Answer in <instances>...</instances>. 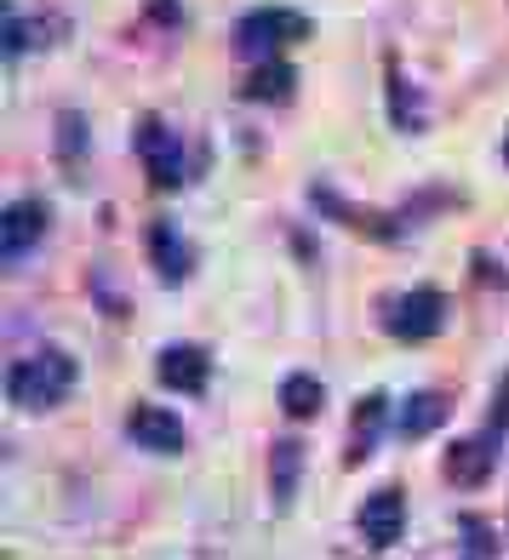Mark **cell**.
Instances as JSON below:
<instances>
[{"label": "cell", "mask_w": 509, "mask_h": 560, "mask_svg": "<svg viewBox=\"0 0 509 560\" xmlns=\"http://www.w3.org/2000/svg\"><path fill=\"white\" fill-rule=\"evenodd\" d=\"M384 326H390V338H401V343H429V338L447 326V292L413 287V292L395 303V315H390Z\"/></svg>", "instance_id": "obj_3"}, {"label": "cell", "mask_w": 509, "mask_h": 560, "mask_svg": "<svg viewBox=\"0 0 509 560\" xmlns=\"http://www.w3.org/2000/svg\"><path fill=\"white\" fill-rule=\"evenodd\" d=\"M447 412H452V406H447L441 389H418V395H406V400H401L395 435H401V441H418V435H429V429H441Z\"/></svg>", "instance_id": "obj_10"}, {"label": "cell", "mask_w": 509, "mask_h": 560, "mask_svg": "<svg viewBox=\"0 0 509 560\" xmlns=\"http://www.w3.org/2000/svg\"><path fill=\"white\" fill-rule=\"evenodd\" d=\"M361 538H367V549H395L401 544V526H406V492H395V487H378L367 503H361Z\"/></svg>", "instance_id": "obj_6"}, {"label": "cell", "mask_w": 509, "mask_h": 560, "mask_svg": "<svg viewBox=\"0 0 509 560\" xmlns=\"http://www.w3.org/2000/svg\"><path fill=\"white\" fill-rule=\"evenodd\" d=\"M504 166H509V132H504Z\"/></svg>", "instance_id": "obj_20"}, {"label": "cell", "mask_w": 509, "mask_h": 560, "mask_svg": "<svg viewBox=\"0 0 509 560\" xmlns=\"http://www.w3.org/2000/svg\"><path fill=\"white\" fill-rule=\"evenodd\" d=\"M458 532H464V555H493L498 549V532L481 521V515H464V521H458Z\"/></svg>", "instance_id": "obj_19"}, {"label": "cell", "mask_w": 509, "mask_h": 560, "mask_svg": "<svg viewBox=\"0 0 509 560\" xmlns=\"http://www.w3.org/2000/svg\"><path fill=\"white\" fill-rule=\"evenodd\" d=\"M126 435H132L143 452H177V446H184V423H177L166 406H132Z\"/></svg>", "instance_id": "obj_9"}, {"label": "cell", "mask_w": 509, "mask_h": 560, "mask_svg": "<svg viewBox=\"0 0 509 560\" xmlns=\"http://www.w3.org/2000/svg\"><path fill=\"white\" fill-rule=\"evenodd\" d=\"M138 155H143L149 184H155V189L189 184V177H184V155H177V132H172L161 115H143V120H138Z\"/></svg>", "instance_id": "obj_4"}, {"label": "cell", "mask_w": 509, "mask_h": 560, "mask_svg": "<svg viewBox=\"0 0 509 560\" xmlns=\"http://www.w3.org/2000/svg\"><path fill=\"white\" fill-rule=\"evenodd\" d=\"M310 40V18L292 7H252L235 23V52L241 58H281V46Z\"/></svg>", "instance_id": "obj_2"}, {"label": "cell", "mask_w": 509, "mask_h": 560, "mask_svg": "<svg viewBox=\"0 0 509 560\" xmlns=\"http://www.w3.org/2000/svg\"><path fill=\"white\" fill-rule=\"evenodd\" d=\"M498 435H504V429H487V435H470V441H458V446L441 457V475L452 480V487H464V492L487 487V480H493V469H498Z\"/></svg>", "instance_id": "obj_5"}, {"label": "cell", "mask_w": 509, "mask_h": 560, "mask_svg": "<svg viewBox=\"0 0 509 560\" xmlns=\"http://www.w3.org/2000/svg\"><path fill=\"white\" fill-rule=\"evenodd\" d=\"M384 395H367L361 400V429H355V435H349V452H344V464L355 469V464H367V457H372V441H378V423H384Z\"/></svg>", "instance_id": "obj_16"}, {"label": "cell", "mask_w": 509, "mask_h": 560, "mask_svg": "<svg viewBox=\"0 0 509 560\" xmlns=\"http://www.w3.org/2000/svg\"><path fill=\"white\" fill-rule=\"evenodd\" d=\"M0 18H7V58L30 52V46H46V40H41L46 30H63V23H41V18H23V7H18V0H7V12H0Z\"/></svg>", "instance_id": "obj_15"}, {"label": "cell", "mask_w": 509, "mask_h": 560, "mask_svg": "<svg viewBox=\"0 0 509 560\" xmlns=\"http://www.w3.org/2000/svg\"><path fill=\"white\" fill-rule=\"evenodd\" d=\"M74 155H86V120L74 115V109H63L58 115V161L74 166Z\"/></svg>", "instance_id": "obj_18"}, {"label": "cell", "mask_w": 509, "mask_h": 560, "mask_svg": "<svg viewBox=\"0 0 509 560\" xmlns=\"http://www.w3.org/2000/svg\"><path fill=\"white\" fill-rule=\"evenodd\" d=\"M326 406V389H321V377H310V372H292V377H281V412L287 418H315Z\"/></svg>", "instance_id": "obj_13"}, {"label": "cell", "mask_w": 509, "mask_h": 560, "mask_svg": "<svg viewBox=\"0 0 509 560\" xmlns=\"http://www.w3.org/2000/svg\"><path fill=\"white\" fill-rule=\"evenodd\" d=\"M155 377L172 395H200V389H207V377H212V354L200 343H172V349H161Z\"/></svg>", "instance_id": "obj_8"}, {"label": "cell", "mask_w": 509, "mask_h": 560, "mask_svg": "<svg viewBox=\"0 0 509 560\" xmlns=\"http://www.w3.org/2000/svg\"><path fill=\"white\" fill-rule=\"evenodd\" d=\"M74 377H81L74 354H63V349L46 343V349H35V354H23V361H12V372H7V400L18 406V412H53V406L69 400Z\"/></svg>", "instance_id": "obj_1"}, {"label": "cell", "mask_w": 509, "mask_h": 560, "mask_svg": "<svg viewBox=\"0 0 509 560\" xmlns=\"http://www.w3.org/2000/svg\"><path fill=\"white\" fill-rule=\"evenodd\" d=\"M390 120L401 132H424V104H418V86L390 63Z\"/></svg>", "instance_id": "obj_14"}, {"label": "cell", "mask_w": 509, "mask_h": 560, "mask_svg": "<svg viewBox=\"0 0 509 560\" xmlns=\"http://www.w3.org/2000/svg\"><path fill=\"white\" fill-rule=\"evenodd\" d=\"M269 469H275V503H292L298 475H303V446H298V441H275Z\"/></svg>", "instance_id": "obj_17"}, {"label": "cell", "mask_w": 509, "mask_h": 560, "mask_svg": "<svg viewBox=\"0 0 509 560\" xmlns=\"http://www.w3.org/2000/svg\"><path fill=\"white\" fill-rule=\"evenodd\" d=\"M46 200H12L7 218H0V252H7V264H23L30 252L46 241Z\"/></svg>", "instance_id": "obj_7"}, {"label": "cell", "mask_w": 509, "mask_h": 560, "mask_svg": "<svg viewBox=\"0 0 509 560\" xmlns=\"http://www.w3.org/2000/svg\"><path fill=\"white\" fill-rule=\"evenodd\" d=\"M292 86H298V69H292V63H281V58H264L258 69L246 74L241 97H246V104H287Z\"/></svg>", "instance_id": "obj_11"}, {"label": "cell", "mask_w": 509, "mask_h": 560, "mask_svg": "<svg viewBox=\"0 0 509 560\" xmlns=\"http://www.w3.org/2000/svg\"><path fill=\"white\" fill-rule=\"evenodd\" d=\"M149 258H155L161 280H184V275H189V246H184V235H177L172 223L149 229Z\"/></svg>", "instance_id": "obj_12"}]
</instances>
